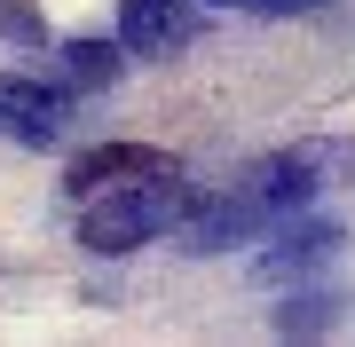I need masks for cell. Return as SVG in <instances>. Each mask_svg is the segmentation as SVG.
I'll return each instance as SVG.
<instances>
[{
	"label": "cell",
	"instance_id": "cell-2",
	"mask_svg": "<svg viewBox=\"0 0 355 347\" xmlns=\"http://www.w3.org/2000/svg\"><path fill=\"white\" fill-rule=\"evenodd\" d=\"M340 166H347V150H331V142H292V150H268L261 166H245V174H237V190L253 197L268 221H284V213H300V206H308V197H316Z\"/></svg>",
	"mask_w": 355,
	"mask_h": 347
},
{
	"label": "cell",
	"instance_id": "cell-8",
	"mask_svg": "<svg viewBox=\"0 0 355 347\" xmlns=\"http://www.w3.org/2000/svg\"><path fill=\"white\" fill-rule=\"evenodd\" d=\"M55 71H64V95H103L127 71V48L119 39H64L55 48Z\"/></svg>",
	"mask_w": 355,
	"mask_h": 347
},
{
	"label": "cell",
	"instance_id": "cell-11",
	"mask_svg": "<svg viewBox=\"0 0 355 347\" xmlns=\"http://www.w3.org/2000/svg\"><path fill=\"white\" fill-rule=\"evenodd\" d=\"M198 8H253V16H300L316 0H198Z\"/></svg>",
	"mask_w": 355,
	"mask_h": 347
},
{
	"label": "cell",
	"instance_id": "cell-6",
	"mask_svg": "<svg viewBox=\"0 0 355 347\" xmlns=\"http://www.w3.org/2000/svg\"><path fill=\"white\" fill-rule=\"evenodd\" d=\"M150 174H182V158L174 150H150V142H95V150L71 158L64 190L71 197H95V190H111V181H150Z\"/></svg>",
	"mask_w": 355,
	"mask_h": 347
},
{
	"label": "cell",
	"instance_id": "cell-4",
	"mask_svg": "<svg viewBox=\"0 0 355 347\" xmlns=\"http://www.w3.org/2000/svg\"><path fill=\"white\" fill-rule=\"evenodd\" d=\"M166 237H174L182 253H229V244L268 237V213H261L245 190H221V197H190V206H182V221H174Z\"/></svg>",
	"mask_w": 355,
	"mask_h": 347
},
{
	"label": "cell",
	"instance_id": "cell-7",
	"mask_svg": "<svg viewBox=\"0 0 355 347\" xmlns=\"http://www.w3.org/2000/svg\"><path fill=\"white\" fill-rule=\"evenodd\" d=\"M340 244H347V229L340 221H292L284 237H268L261 244V284H292V276H316V269H331L340 260Z\"/></svg>",
	"mask_w": 355,
	"mask_h": 347
},
{
	"label": "cell",
	"instance_id": "cell-3",
	"mask_svg": "<svg viewBox=\"0 0 355 347\" xmlns=\"http://www.w3.org/2000/svg\"><path fill=\"white\" fill-rule=\"evenodd\" d=\"M64 118H71V95L48 87L32 71H0V142L16 150H55L64 142Z\"/></svg>",
	"mask_w": 355,
	"mask_h": 347
},
{
	"label": "cell",
	"instance_id": "cell-10",
	"mask_svg": "<svg viewBox=\"0 0 355 347\" xmlns=\"http://www.w3.org/2000/svg\"><path fill=\"white\" fill-rule=\"evenodd\" d=\"M0 39L8 48H48V16L32 0H0Z\"/></svg>",
	"mask_w": 355,
	"mask_h": 347
},
{
	"label": "cell",
	"instance_id": "cell-9",
	"mask_svg": "<svg viewBox=\"0 0 355 347\" xmlns=\"http://www.w3.org/2000/svg\"><path fill=\"white\" fill-rule=\"evenodd\" d=\"M268 323H277L284 339H324V332H340V292L308 284V292H292V300H284V308L268 316Z\"/></svg>",
	"mask_w": 355,
	"mask_h": 347
},
{
	"label": "cell",
	"instance_id": "cell-1",
	"mask_svg": "<svg viewBox=\"0 0 355 347\" xmlns=\"http://www.w3.org/2000/svg\"><path fill=\"white\" fill-rule=\"evenodd\" d=\"M182 206H190L182 174H150V181H111V190H95V206L79 213V244H87L95 260L142 253V244H158V237H166V229L182 221Z\"/></svg>",
	"mask_w": 355,
	"mask_h": 347
},
{
	"label": "cell",
	"instance_id": "cell-5",
	"mask_svg": "<svg viewBox=\"0 0 355 347\" xmlns=\"http://www.w3.org/2000/svg\"><path fill=\"white\" fill-rule=\"evenodd\" d=\"M198 32H205V8H198V0H119V48L142 55V64L182 55Z\"/></svg>",
	"mask_w": 355,
	"mask_h": 347
}]
</instances>
